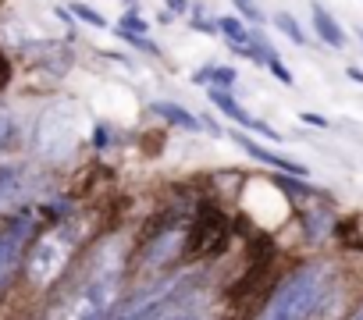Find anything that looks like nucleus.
<instances>
[{
    "label": "nucleus",
    "instance_id": "nucleus-1",
    "mask_svg": "<svg viewBox=\"0 0 363 320\" xmlns=\"http://www.w3.org/2000/svg\"><path fill=\"white\" fill-rule=\"evenodd\" d=\"M118 281H121V260L118 249H100L96 260L89 263V274L50 306L47 320H107V313L114 309L118 299Z\"/></svg>",
    "mask_w": 363,
    "mask_h": 320
},
{
    "label": "nucleus",
    "instance_id": "nucleus-2",
    "mask_svg": "<svg viewBox=\"0 0 363 320\" xmlns=\"http://www.w3.org/2000/svg\"><path fill=\"white\" fill-rule=\"evenodd\" d=\"M328 278H331V267L328 263H306L299 267L267 302L264 316L260 320H310L320 302H324V292H328Z\"/></svg>",
    "mask_w": 363,
    "mask_h": 320
},
{
    "label": "nucleus",
    "instance_id": "nucleus-3",
    "mask_svg": "<svg viewBox=\"0 0 363 320\" xmlns=\"http://www.w3.org/2000/svg\"><path fill=\"white\" fill-rule=\"evenodd\" d=\"M72 253H75V235H72L68 228H50V232L40 235V239L33 242V249H29V260H26L29 281H33L36 288L54 285V281L65 274Z\"/></svg>",
    "mask_w": 363,
    "mask_h": 320
},
{
    "label": "nucleus",
    "instance_id": "nucleus-4",
    "mask_svg": "<svg viewBox=\"0 0 363 320\" xmlns=\"http://www.w3.org/2000/svg\"><path fill=\"white\" fill-rule=\"evenodd\" d=\"M75 142H79L75 110H72V107H50V110L40 118V128H36V146H40V153H43V156H68Z\"/></svg>",
    "mask_w": 363,
    "mask_h": 320
},
{
    "label": "nucleus",
    "instance_id": "nucleus-5",
    "mask_svg": "<svg viewBox=\"0 0 363 320\" xmlns=\"http://www.w3.org/2000/svg\"><path fill=\"white\" fill-rule=\"evenodd\" d=\"M33 235V217H8L0 224V288L8 285V278L15 274L18 260H22V249Z\"/></svg>",
    "mask_w": 363,
    "mask_h": 320
},
{
    "label": "nucleus",
    "instance_id": "nucleus-6",
    "mask_svg": "<svg viewBox=\"0 0 363 320\" xmlns=\"http://www.w3.org/2000/svg\"><path fill=\"white\" fill-rule=\"evenodd\" d=\"M211 103H214L221 114H228L235 125H242V128H250V132H257V135H264V139H281V132H274L267 121H260V118H253L250 110H242V107L235 103V96H232V93L211 89Z\"/></svg>",
    "mask_w": 363,
    "mask_h": 320
},
{
    "label": "nucleus",
    "instance_id": "nucleus-7",
    "mask_svg": "<svg viewBox=\"0 0 363 320\" xmlns=\"http://www.w3.org/2000/svg\"><path fill=\"white\" fill-rule=\"evenodd\" d=\"M228 135H232V139H235L253 160H260V164H267V168H278V171H285V175H292V178L306 171L303 164H296V160H289V156H281V153H274V149H264L260 142H253V139L242 135V132H228Z\"/></svg>",
    "mask_w": 363,
    "mask_h": 320
},
{
    "label": "nucleus",
    "instance_id": "nucleus-8",
    "mask_svg": "<svg viewBox=\"0 0 363 320\" xmlns=\"http://www.w3.org/2000/svg\"><path fill=\"white\" fill-rule=\"evenodd\" d=\"M310 22H313V33H317V40L324 43V47H331V50H342L345 47V33H342V25L320 8V4H310Z\"/></svg>",
    "mask_w": 363,
    "mask_h": 320
},
{
    "label": "nucleus",
    "instance_id": "nucleus-9",
    "mask_svg": "<svg viewBox=\"0 0 363 320\" xmlns=\"http://www.w3.org/2000/svg\"><path fill=\"white\" fill-rule=\"evenodd\" d=\"M153 114H160L167 125H178V128H186V132H200V128H203V121H200L193 110H186L182 103H171V100L153 103Z\"/></svg>",
    "mask_w": 363,
    "mask_h": 320
},
{
    "label": "nucleus",
    "instance_id": "nucleus-10",
    "mask_svg": "<svg viewBox=\"0 0 363 320\" xmlns=\"http://www.w3.org/2000/svg\"><path fill=\"white\" fill-rule=\"evenodd\" d=\"M214 29H218V33H221V36H225V40L232 43V50H239V47L253 43V40H250V29H246V25H242L239 18H232V15L218 18V22H214Z\"/></svg>",
    "mask_w": 363,
    "mask_h": 320
},
{
    "label": "nucleus",
    "instance_id": "nucleus-11",
    "mask_svg": "<svg viewBox=\"0 0 363 320\" xmlns=\"http://www.w3.org/2000/svg\"><path fill=\"white\" fill-rule=\"evenodd\" d=\"M196 82H211V89H221V93H232L235 86V68L228 64H214V68H203L200 75H193Z\"/></svg>",
    "mask_w": 363,
    "mask_h": 320
},
{
    "label": "nucleus",
    "instance_id": "nucleus-12",
    "mask_svg": "<svg viewBox=\"0 0 363 320\" xmlns=\"http://www.w3.org/2000/svg\"><path fill=\"white\" fill-rule=\"evenodd\" d=\"M18 182H22L18 168H0V210H8V203L18 196Z\"/></svg>",
    "mask_w": 363,
    "mask_h": 320
},
{
    "label": "nucleus",
    "instance_id": "nucleus-13",
    "mask_svg": "<svg viewBox=\"0 0 363 320\" xmlns=\"http://www.w3.org/2000/svg\"><path fill=\"white\" fill-rule=\"evenodd\" d=\"M274 25H278V33H285V36H289L292 43H299V47L306 43V36H303L299 22H296V18H292L289 11H278V15H274Z\"/></svg>",
    "mask_w": 363,
    "mask_h": 320
},
{
    "label": "nucleus",
    "instance_id": "nucleus-14",
    "mask_svg": "<svg viewBox=\"0 0 363 320\" xmlns=\"http://www.w3.org/2000/svg\"><path fill=\"white\" fill-rule=\"evenodd\" d=\"M72 15L79 18V22H86V25H93V29H107V18L96 11V8H89V4H82V0H75L72 4Z\"/></svg>",
    "mask_w": 363,
    "mask_h": 320
},
{
    "label": "nucleus",
    "instance_id": "nucleus-15",
    "mask_svg": "<svg viewBox=\"0 0 363 320\" xmlns=\"http://www.w3.org/2000/svg\"><path fill=\"white\" fill-rule=\"evenodd\" d=\"M118 29H125V33H135V36H146V22L139 18V8H128Z\"/></svg>",
    "mask_w": 363,
    "mask_h": 320
},
{
    "label": "nucleus",
    "instance_id": "nucleus-16",
    "mask_svg": "<svg viewBox=\"0 0 363 320\" xmlns=\"http://www.w3.org/2000/svg\"><path fill=\"white\" fill-rule=\"evenodd\" d=\"M267 68H271V75H274L281 86H296V79H292V72L281 64V57H274V54H271V57H267Z\"/></svg>",
    "mask_w": 363,
    "mask_h": 320
},
{
    "label": "nucleus",
    "instance_id": "nucleus-17",
    "mask_svg": "<svg viewBox=\"0 0 363 320\" xmlns=\"http://www.w3.org/2000/svg\"><path fill=\"white\" fill-rule=\"evenodd\" d=\"M150 320H200V316H193V309H186V306H174V309H167L160 316H150Z\"/></svg>",
    "mask_w": 363,
    "mask_h": 320
},
{
    "label": "nucleus",
    "instance_id": "nucleus-18",
    "mask_svg": "<svg viewBox=\"0 0 363 320\" xmlns=\"http://www.w3.org/2000/svg\"><path fill=\"white\" fill-rule=\"evenodd\" d=\"M11 132H15V125H11V118L0 110V149H4L8 142H11Z\"/></svg>",
    "mask_w": 363,
    "mask_h": 320
},
{
    "label": "nucleus",
    "instance_id": "nucleus-19",
    "mask_svg": "<svg viewBox=\"0 0 363 320\" xmlns=\"http://www.w3.org/2000/svg\"><path fill=\"white\" fill-rule=\"evenodd\" d=\"M235 8H239V11H242V15H246V18L253 22V25H257V22H264V18H260V11H257V4H253V0H235Z\"/></svg>",
    "mask_w": 363,
    "mask_h": 320
},
{
    "label": "nucleus",
    "instance_id": "nucleus-20",
    "mask_svg": "<svg viewBox=\"0 0 363 320\" xmlns=\"http://www.w3.org/2000/svg\"><path fill=\"white\" fill-rule=\"evenodd\" d=\"M299 118H303L306 125H328V121H324V118H317V114H299Z\"/></svg>",
    "mask_w": 363,
    "mask_h": 320
},
{
    "label": "nucleus",
    "instance_id": "nucleus-21",
    "mask_svg": "<svg viewBox=\"0 0 363 320\" xmlns=\"http://www.w3.org/2000/svg\"><path fill=\"white\" fill-rule=\"evenodd\" d=\"M345 75H349V79H352V82H359V86H363V68H349V72H345Z\"/></svg>",
    "mask_w": 363,
    "mask_h": 320
},
{
    "label": "nucleus",
    "instance_id": "nucleus-22",
    "mask_svg": "<svg viewBox=\"0 0 363 320\" xmlns=\"http://www.w3.org/2000/svg\"><path fill=\"white\" fill-rule=\"evenodd\" d=\"M349 320H363V309H359V313H352V316H349Z\"/></svg>",
    "mask_w": 363,
    "mask_h": 320
},
{
    "label": "nucleus",
    "instance_id": "nucleus-23",
    "mask_svg": "<svg viewBox=\"0 0 363 320\" xmlns=\"http://www.w3.org/2000/svg\"><path fill=\"white\" fill-rule=\"evenodd\" d=\"M359 40H363V29H359Z\"/></svg>",
    "mask_w": 363,
    "mask_h": 320
}]
</instances>
